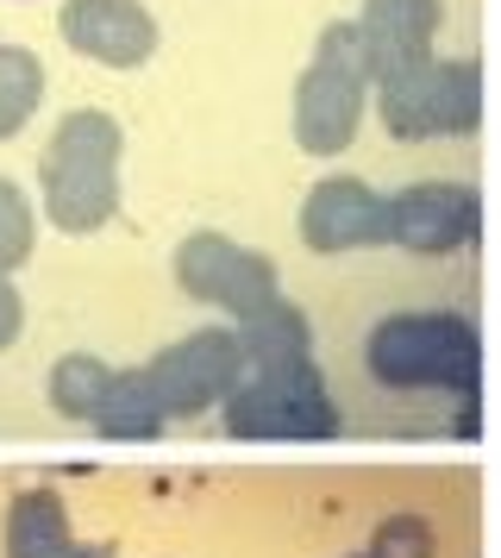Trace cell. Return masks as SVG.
<instances>
[{
    "label": "cell",
    "instance_id": "cell-2",
    "mask_svg": "<svg viewBox=\"0 0 501 558\" xmlns=\"http://www.w3.org/2000/svg\"><path fill=\"white\" fill-rule=\"evenodd\" d=\"M364 364L382 389H451L457 402H476L482 332H476V320L445 314V307L389 314L364 339Z\"/></svg>",
    "mask_w": 501,
    "mask_h": 558
},
{
    "label": "cell",
    "instance_id": "cell-22",
    "mask_svg": "<svg viewBox=\"0 0 501 558\" xmlns=\"http://www.w3.org/2000/svg\"><path fill=\"white\" fill-rule=\"evenodd\" d=\"M345 558H364V553H345Z\"/></svg>",
    "mask_w": 501,
    "mask_h": 558
},
{
    "label": "cell",
    "instance_id": "cell-13",
    "mask_svg": "<svg viewBox=\"0 0 501 558\" xmlns=\"http://www.w3.org/2000/svg\"><path fill=\"white\" fill-rule=\"evenodd\" d=\"M75 533H70V508L57 489H20L7 502L0 521V558H70Z\"/></svg>",
    "mask_w": 501,
    "mask_h": 558
},
{
    "label": "cell",
    "instance_id": "cell-9",
    "mask_svg": "<svg viewBox=\"0 0 501 558\" xmlns=\"http://www.w3.org/2000/svg\"><path fill=\"white\" fill-rule=\"evenodd\" d=\"M301 239L326 257L382 245V195L357 177H320L301 202Z\"/></svg>",
    "mask_w": 501,
    "mask_h": 558
},
{
    "label": "cell",
    "instance_id": "cell-5",
    "mask_svg": "<svg viewBox=\"0 0 501 558\" xmlns=\"http://www.w3.org/2000/svg\"><path fill=\"white\" fill-rule=\"evenodd\" d=\"M245 377V357H239V332L232 327H195L188 339H175L145 364V383L163 421H195L207 408H220Z\"/></svg>",
    "mask_w": 501,
    "mask_h": 558
},
{
    "label": "cell",
    "instance_id": "cell-7",
    "mask_svg": "<svg viewBox=\"0 0 501 558\" xmlns=\"http://www.w3.org/2000/svg\"><path fill=\"white\" fill-rule=\"evenodd\" d=\"M476 227H482V207H476V189H464V182H414L382 202V239L420 257L464 252Z\"/></svg>",
    "mask_w": 501,
    "mask_h": 558
},
{
    "label": "cell",
    "instance_id": "cell-17",
    "mask_svg": "<svg viewBox=\"0 0 501 558\" xmlns=\"http://www.w3.org/2000/svg\"><path fill=\"white\" fill-rule=\"evenodd\" d=\"M32 245H38V214L20 195V182L0 177V277H13L32 257Z\"/></svg>",
    "mask_w": 501,
    "mask_h": 558
},
{
    "label": "cell",
    "instance_id": "cell-15",
    "mask_svg": "<svg viewBox=\"0 0 501 558\" xmlns=\"http://www.w3.org/2000/svg\"><path fill=\"white\" fill-rule=\"evenodd\" d=\"M38 101H45V57L25 45H0V145L32 126Z\"/></svg>",
    "mask_w": 501,
    "mask_h": 558
},
{
    "label": "cell",
    "instance_id": "cell-1",
    "mask_svg": "<svg viewBox=\"0 0 501 558\" xmlns=\"http://www.w3.org/2000/svg\"><path fill=\"white\" fill-rule=\"evenodd\" d=\"M120 157L125 132L107 107H75L57 120L38 157V195L57 232H100L120 214Z\"/></svg>",
    "mask_w": 501,
    "mask_h": 558
},
{
    "label": "cell",
    "instance_id": "cell-4",
    "mask_svg": "<svg viewBox=\"0 0 501 558\" xmlns=\"http://www.w3.org/2000/svg\"><path fill=\"white\" fill-rule=\"evenodd\" d=\"M220 421L232 439H295V446H320L345 433V414L326 396L320 364L295 377H239V389L220 402Z\"/></svg>",
    "mask_w": 501,
    "mask_h": 558
},
{
    "label": "cell",
    "instance_id": "cell-3",
    "mask_svg": "<svg viewBox=\"0 0 501 558\" xmlns=\"http://www.w3.org/2000/svg\"><path fill=\"white\" fill-rule=\"evenodd\" d=\"M376 107L389 138H464L482 120V70L476 57H432L376 82Z\"/></svg>",
    "mask_w": 501,
    "mask_h": 558
},
{
    "label": "cell",
    "instance_id": "cell-6",
    "mask_svg": "<svg viewBox=\"0 0 501 558\" xmlns=\"http://www.w3.org/2000/svg\"><path fill=\"white\" fill-rule=\"evenodd\" d=\"M175 282H182V295L225 307L232 320H250L270 302H282V282H276L270 257L239 245V239H225V232H207V227L175 245Z\"/></svg>",
    "mask_w": 501,
    "mask_h": 558
},
{
    "label": "cell",
    "instance_id": "cell-20",
    "mask_svg": "<svg viewBox=\"0 0 501 558\" xmlns=\"http://www.w3.org/2000/svg\"><path fill=\"white\" fill-rule=\"evenodd\" d=\"M20 332H25V302H20V289L0 277V352H7Z\"/></svg>",
    "mask_w": 501,
    "mask_h": 558
},
{
    "label": "cell",
    "instance_id": "cell-19",
    "mask_svg": "<svg viewBox=\"0 0 501 558\" xmlns=\"http://www.w3.org/2000/svg\"><path fill=\"white\" fill-rule=\"evenodd\" d=\"M314 63H320V70H339V76H351L357 88H370V51H364V38H357V26H351V20H332V26L320 32Z\"/></svg>",
    "mask_w": 501,
    "mask_h": 558
},
{
    "label": "cell",
    "instance_id": "cell-11",
    "mask_svg": "<svg viewBox=\"0 0 501 558\" xmlns=\"http://www.w3.org/2000/svg\"><path fill=\"white\" fill-rule=\"evenodd\" d=\"M357 126H364V88L339 70L307 63L295 76V145L314 157H332L357 138Z\"/></svg>",
    "mask_w": 501,
    "mask_h": 558
},
{
    "label": "cell",
    "instance_id": "cell-14",
    "mask_svg": "<svg viewBox=\"0 0 501 558\" xmlns=\"http://www.w3.org/2000/svg\"><path fill=\"white\" fill-rule=\"evenodd\" d=\"M88 427L100 433V439H157L163 433V408H157V396H150L145 371H113V383H107V396H100L95 421Z\"/></svg>",
    "mask_w": 501,
    "mask_h": 558
},
{
    "label": "cell",
    "instance_id": "cell-18",
    "mask_svg": "<svg viewBox=\"0 0 501 558\" xmlns=\"http://www.w3.org/2000/svg\"><path fill=\"white\" fill-rule=\"evenodd\" d=\"M432 553H439L432 521H420V514H389V521H376L364 558H432Z\"/></svg>",
    "mask_w": 501,
    "mask_h": 558
},
{
    "label": "cell",
    "instance_id": "cell-16",
    "mask_svg": "<svg viewBox=\"0 0 501 558\" xmlns=\"http://www.w3.org/2000/svg\"><path fill=\"white\" fill-rule=\"evenodd\" d=\"M107 383H113V364H107V357L63 352L57 364H50V408H57L63 421H95Z\"/></svg>",
    "mask_w": 501,
    "mask_h": 558
},
{
    "label": "cell",
    "instance_id": "cell-21",
    "mask_svg": "<svg viewBox=\"0 0 501 558\" xmlns=\"http://www.w3.org/2000/svg\"><path fill=\"white\" fill-rule=\"evenodd\" d=\"M70 558H120V546H107V539H95V546H82V539H75V553Z\"/></svg>",
    "mask_w": 501,
    "mask_h": 558
},
{
    "label": "cell",
    "instance_id": "cell-10",
    "mask_svg": "<svg viewBox=\"0 0 501 558\" xmlns=\"http://www.w3.org/2000/svg\"><path fill=\"white\" fill-rule=\"evenodd\" d=\"M439 0H364V13L351 20L364 51H370V82H389L401 70L432 63V38H439Z\"/></svg>",
    "mask_w": 501,
    "mask_h": 558
},
{
    "label": "cell",
    "instance_id": "cell-12",
    "mask_svg": "<svg viewBox=\"0 0 501 558\" xmlns=\"http://www.w3.org/2000/svg\"><path fill=\"white\" fill-rule=\"evenodd\" d=\"M239 357H245V377H295L314 371V327L295 302H270L264 314L239 320Z\"/></svg>",
    "mask_w": 501,
    "mask_h": 558
},
{
    "label": "cell",
    "instance_id": "cell-8",
    "mask_svg": "<svg viewBox=\"0 0 501 558\" xmlns=\"http://www.w3.org/2000/svg\"><path fill=\"white\" fill-rule=\"evenodd\" d=\"M57 26L70 51L95 57L107 70H145L157 57V20L138 0H63Z\"/></svg>",
    "mask_w": 501,
    "mask_h": 558
}]
</instances>
